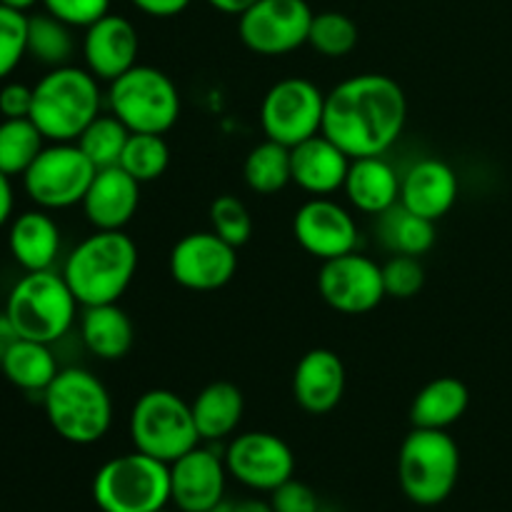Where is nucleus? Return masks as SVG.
<instances>
[{
	"instance_id": "f257e3e1",
	"label": "nucleus",
	"mask_w": 512,
	"mask_h": 512,
	"mask_svg": "<svg viewBox=\"0 0 512 512\" xmlns=\"http://www.w3.org/2000/svg\"><path fill=\"white\" fill-rule=\"evenodd\" d=\"M408 123V98L398 80L383 73L345 78L325 93L323 135L350 158L385 155Z\"/></svg>"
},
{
	"instance_id": "f03ea898",
	"label": "nucleus",
	"mask_w": 512,
	"mask_h": 512,
	"mask_svg": "<svg viewBox=\"0 0 512 512\" xmlns=\"http://www.w3.org/2000/svg\"><path fill=\"white\" fill-rule=\"evenodd\" d=\"M60 273L80 308L118 303L138 273V245L125 230H95L65 255Z\"/></svg>"
},
{
	"instance_id": "7ed1b4c3",
	"label": "nucleus",
	"mask_w": 512,
	"mask_h": 512,
	"mask_svg": "<svg viewBox=\"0 0 512 512\" xmlns=\"http://www.w3.org/2000/svg\"><path fill=\"white\" fill-rule=\"evenodd\" d=\"M103 110L100 80L85 65L45 70L33 85L30 120L48 143H75Z\"/></svg>"
},
{
	"instance_id": "20e7f679",
	"label": "nucleus",
	"mask_w": 512,
	"mask_h": 512,
	"mask_svg": "<svg viewBox=\"0 0 512 512\" xmlns=\"http://www.w3.org/2000/svg\"><path fill=\"white\" fill-rule=\"evenodd\" d=\"M43 408L55 435L73 445L100 443L113 425V398L85 368H60L43 393Z\"/></svg>"
},
{
	"instance_id": "39448f33",
	"label": "nucleus",
	"mask_w": 512,
	"mask_h": 512,
	"mask_svg": "<svg viewBox=\"0 0 512 512\" xmlns=\"http://www.w3.org/2000/svg\"><path fill=\"white\" fill-rule=\"evenodd\" d=\"M80 303L58 270L25 273L10 288L5 313L20 338L55 345L73 330Z\"/></svg>"
},
{
	"instance_id": "423d86ee",
	"label": "nucleus",
	"mask_w": 512,
	"mask_h": 512,
	"mask_svg": "<svg viewBox=\"0 0 512 512\" xmlns=\"http://www.w3.org/2000/svg\"><path fill=\"white\" fill-rule=\"evenodd\" d=\"M460 478V448L448 430L413 428L398 453V483L423 508L445 503Z\"/></svg>"
},
{
	"instance_id": "0eeeda50",
	"label": "nucleus",
	"mask_w": 512,
	"mask_h": 512,
	"mask_svg": "<svg viewBox=\"0 0 512 512\" xmlns=\"http://www.w3.org/2000/svg\"><path fill=\"white\" fill-rule=\"evenodd\" d=\"M128 433L135 450L168 465L203 443L188 400L165 388H153L135 400Z\"/></svg>"
},
{
	"instance_id": "6e6552de",
	"label": "nucleus",
	"mask_w": 512,
	"mask_h": 512,
	"mask_svg": "<svg viewBox=\"0 0 512 512\" xmlns=\"http://www.w3.org/2000/svg\"><path fill=\"white\" fill-rule=\"evenodd\" d=\"M108 110L130 133L165 135L180 118V90L165 70L135 65L108 83Z\"/></svg>"
},
{
	"instance_id": "1a4fd4ad",
	"label": "nucleus",
	"mask_w": 512,
	"mask_h": 512,
	"mask_svg": "<svg viewBox=\"0 0 512 512\" xmlns=\"http://www.w3.org/2000/svg\"><path fill=\"white\" fill-rule=\"evenodd\" d=\"M93 500L103 512H155L170 503V465L133 450L100 465Z\"/></svg>"
},
{
	"instance_id": "9d476101",
	"label": "nucleus",
	"mask_w": 512,
	"mask_h": 512,
	"mask_svg": "<svg viewBox=\"0 0 512 512\" xmlns=\"http://www.w3.org/2000/svg\"><path fill=\"white\" fill-rule=\"evenodd\" d=\"M95 173L98 168L78 143H45L20 180L30 203L53 213L83 203Z\"/></svg>"
},
{
	"instance_id": "9b49d317",
	"label": "nucleus",
	"mask_w": 512,
	"mask_h": 512,
	"mask_svg": "<svg viewBox=\"0 0 512 512\" xmlns=\"http://www.w3.org/2000/svg\"><path fill=\"white\" fill-rule=\"evenodd\" d=\"M325 93L308 78H283L270 85L260 103V128L265 138L295 148L323 133Z\"/></svg>"
},
{
	"instance_id": "f8f14e48",
	"label": "nucleus",
	"mask_w": 512,
	"mask_h": 512,
	"mask_svg": "<svg viewBox=\"0 0 512 512\" xmlns=\"http://www.w3.org/2000/svg\"><path fill=\"white\" fill-rule=\"evenodd\" d=\"M313 15L308 0H258L238 15V35L250 53L280 58L308 45Z\"/></svg>"
},
{
	"instance_id": "ddd939ff",
	"label": "nucleus",
	"mask_w": 512,
	"mask_h": 512,
	"mask_svg": "<svg viewBox=\"0 0 512 512\" xmlns=\"http://www.w3.org/2000/svg\"><path fill=\"white\" fill-rule=\"evenodd\" d=\"M225 468L233 480L255 493H273L295 473V455L283 438L265 430L233 435L225 445Z\"/></svg>"
},
{
	"instance_id": "4468645a",
	"label": "nucleus",
	"mask_w": 512,
	"mask_h": 512,
	"mask_svg": "<svg viewBox=\"0 0 512 512\" xmlns=\"http://www.w3.org/2000/svg\"><path fill=\"white\" fill-rule=\"evenodd\" d=\"M168 270L180 288L213 293L225 288L238 273V248L225 243L213 230L188 233L170 250Z\"/></svg>"
},
{
	"instance_id": "2eb2a0df",
	"label": "nucleus",
	"mask_w": 512,
	"mask_h": 512,
	"mask_svg": "<svg viewBox=\"0 0 512 512\" xmlns=\"http://www.w3.org/2000/svg\"><path fill=\"white\" fill-rule=\"evenodd\" d=\"M318 293L343 315H365L378 308L388 295L383 285V265L358 250L325 260L318 273Z\"/></svg>"
},
{
	"instance_id": "dca6fc26",
	"label": "nucleus",
	"mask_w": 512,
	"mask_h": 512,
	"mask_svg": "<svg viewBox=\"0 0 512 512\" xmlns=\"http://www.w3.org/2000/svg\"><path fill=\"white\" fill-rule=\"evenodd\" d=\"M293 235L315 260L340 258L358 250L360 230L353 213L330 198H310L293 215Z\"/></svg>"
},
{
	"instance_id": "f3484780",
	"label": "nucleus",
	"mask_w": 512,
	"mask_h": 512,
	"mask_svg": "<svg viewBox=\"0 0 512 512\" xmlns=\"http://www.w3.org/2000/svg\"><path fill=\"white\" fill-rule=\"evenodd\" d=\"M228 478L223 455L198 445L170 463V503L178 512H213L225 500Z\"/></svg>"
},
{
	"instance_id": "a211bd4d",
	"label": "nucleus",
	"mask_w": 512,
	"mask_h": 512,
	"mask_svg": "<svg viewBox=\"0 0 512 512\" xmlns=\"http://www.w3.org/2000/svg\"><path fill=\"white\" fill-rule=\"evenodd\" d=\"M80 53H83L85 68L100 83H113L115 78L138 65L140 35L128 18L108 13L98 23L85 28Z\"/></svg>"
},
{
	"instance_id": "6ab92c4d",
	"label": "nucleus",
	"mask_w": 512,
	"mask_h": 512,
	"mask_svg": "<svg viewBox=\"0 0 512 512\" xmlns=\"http://www.w3.org/2000/svg\"><path fill=\"white\" fill-rule=\"evenodd\" d=\"M458 173L445 160L423 158L400 178V205L410 213L438 223L458 203Z\"/></svg>"
},
{
	"instance_id": "aec40b11",
	"label": "nucleus",
	"mask_w": 512,
	"mask_h": 512,
	"mask_svg": "<svg viewBox=\"0 0 512 512\" xmlns=\"http://www.w3.org/2000/svg\"><path fill=\"white\" fill-rule=\"evenodd\" d=\"M345 363L330 348H313L298 360L293 373V398L308 415H328L345 395Z\"/></svg>"
},
{
	"instance_id": "412c9836",
	"label": "nucleus",
	"mask_w": 512,
	"mask_h": 512,
	"mask_svg": "<svg viewBox=\"0 0 512 512\" xmlns=\"http://www.w3.org/2000/svg\"><path fill=\"white\" fill-rule=\"evenodd\" d=\"M138 205L140 183L120 165H113L95 173L80 208L95 230H125L138 213Z\"/></svg>"
},
{
	"instance_id": "4be33fe9",
	"label": "nucleus",
	"mask_w": 512,
	"mask_h": 512,
	"mask_svg": "<svg viewBox=\"0 0 512 512\" xmlns=\"http://www.w3.org/2000/svg\"><path fill=\"white\" fill-rule=\"evenodd\" d=\"M8 250L25 273L55 270L63 253V233L50 210L30 208L8 223Z\"/></svg>"
},
{
	"instance_id": "5701e85b",
	"label": "nucleus",
	"mask_w": 512,
	"mask_h": 512,
	"mask_svg": "<svg viewBox=\"0 0 512 512\" xmlns=\"http://www.w3.org/2000/svg\"><path fill=\"white\" fill-rule=\"evenodd\" d=\"M350 155L323 133L290 148L293 183L313 198H330L343 190L350 170Z\"/></svg>"
},
{
	"instance_id": "b1692460",
	"label": "nucleus",
	"mask_w": 512,
	"mask_h": 512,
	"mask_svg": "<svg viewBox=\"0 0 512 512\" xmlns=\"http://www.w3.org/2000/svg\"><path fill=\"white\" fill-rule=\"evenodd\" d=\"M400 178L403 175H398V170L383 155L355 158L350 160L343 193L358 213L380 218L400 203Z\"/></svg>"
},
{
	"instance_id": "393cba45",
	"label": "nucleus",
	"mask_w": 512,
	"mask_h": 512,
	"mask_svg": "<svg viewBox=\"0 0 512 512\" xmlns=\"http://www.w3.org/2000/svg\"><path fill=\"white\" fill-rule=\"evenodd\" d=\"M190 408H193V420L200 440L210 445L223 443V440L233 438L243 423V390L228 380H215L195 395Z\"/></svg>"
},
{
	"instance_id": "a878e982",
	"label": "nucleus",
	"mask_w": 512,
	"mask_h": 512,
	"mask_svg": "<svg viewBox=\"0 0 512 512\" xmlns=\"http://www.w3.org/2000/svg\"><path fill=\"white\" fill-rule=\"evenodd\" d=\"M78 328L85 350L98 360L125 358L135 343L133 320L118 303L83 308L78 318Z\"/></svg>"
},
{
	"instance_id": "bb28decb",
	"label": "nucleus",
	"mask_w": 512,
	"mask_h": 512,
	"mask_svg": "<svg viewBox=\"0 0 512 512\" xmlns=\"http://www.w3.org/2000/svg\"><path fill=\"white\" fill-rule=\"evenodd\" d=\"M470 405V390L463 380L453 375L430 380L418 390L410 405V423L413 428L448 430L458 423Z\"/></svg>"
},
{
	"instance_id": "cd10ccee",
	"label": "nucleus",
	"mask_w": 512,
	"mask_h": 512,
	"mask_svg": "<svg viewBox=\"0 0 512 512\" xmlns=\"http://www.w3.org/2000/svg\"><path fill=\"white\" fill-rule=\"evenodd\" d=\"M0 370H3L5 380L18 390H23V393L43 395L48 385L55 380V375L60 373V365L53 353V345L20 338L3 355Z\"/></svg>"
},
{
	"instance_id": "c85d7f7f",
	"label": "nucleus",
	"mask_w": 512,
	"mask_h": 512,
	"mask_svg": "<svg viewBox=\"0 0 512 512\" xmlns=\"http://www.w3.org/2000/svg\"><path fill=\"white\" fill-rule=\"evenodd\" d=\"M380 243L390 250L393 255H420L428 253L435 245V223L428 218H420V215L410 213L403 205H395L388 213L380 215L378 223Z\"/></svg>"
},
{
	"instance_id": "c756f323",
	"label": "nucleus",
	"mask_w": 512,
	"mask_h": 512,
	"mask_svg": "<svg viewBox=\"0 0 512 512\" xmlns=\"http://www.w3.org/2000/svg\"><path fill=\"white\" fill-rule=\"evenodd\" d=\"M243 180L253 193L275 195L293 183L290 148L265 138L255 145L243 163Z\"/></svg>"
},
{
	"instance_id": "7c9ffc66",
	"label": "nucleus",
	"mask_w": 512,
	"mask_h": 512,
	"mask_svg": "<svg viewBox=\"0 0 512 512\" xmlns=\"http://www.w3.org/2000/svg\"><path fill=\"white\" fill-rule=\"evenodd\" d=\"M73 30L50 13L28 15V58L48 70L70 65L75 55Z\"/></svg>"
},
{
	"instance_id": "2f4dec72",
	"label": "nucleus",
	"mask_w": 512,
	"mask_h": 512,
	"mask_svg": "<svg viewBox=\"0 0 512 512\" xmlns=\"http://www.w3.org/2000/svg\"><path fill=\"white\" fill-rule=\"evenodd\" d=\"M48 140L30 118L0 120V173L8 178H23Z\"/></svg>"
},
{
	"instance_id": "473e14b6",
	"label": "nucleus",
	"mask_w": 512,
	"mask_h": 512,
	"mask_svg": "<svg viewBox=\"0 0 512 512\" xmlns=\"http://www.w3.org/2000/svg\"><path fill=\"white\" fill-rule=\"evenodd\" d=\"M130 130L115 118L113 113H100L88 128L83 130L75 143L80 145L85 155H88L90 163L98 170L113 168V165H120V158H123V150L128 145Z\"/></svg>"
},
{
	"instance_id": "72a5a7b5",
	"label": "nucleus",
	"mask_w": 512,
	"mask_h": 512,
	"mask_svg": "<svg viewBox=\"0 0 512 512\" xmlns=\"http://www.w3.org/2000/svg\"><path fill=\"white\" fill-rule=\"evenodd\" d=\"M358 40L360 30L350 15L338 13V10H325V13L313 15L308 45L323 58H345V55L353 53Z\"/></svg>"
},
{
	"instance_id": "f704fd0d",
	"label": "nucleus",
	"mask_w": 512,
	"mask_h": 512,
	"mask_svg": "<svg viewBox=\"0 0 512 512\" xmlns=\"http://www.w3.org/2000/svg\"><path fill=\"white\" fill-rule=\"evenodd\" d=\"M170 165V148L163 135L130 133L120 158V168L133 175L140 185L163 178Z\"/></svg>"
},
{
	"instance_id": "c9c22d12",
	"label": "nucleus",
	"mask_w": 512,
	"mask_h": 512,
	"mask_svg": "<svg viewBox=\"0 0 512 512\" xmlns=\"http://www.w3.org/2000/svg\"><path fill=\"white\" fill-rule=\"evenodd\" d=\"M28 58V13L0 3V83Z\"/></svg>"
},
{
	"instance_id": "e433bc0d",
	"label": "nucleus",
	"mask_w": 512,
	"mask_h": 512,
	"mask_svg": "<svg viewBox=\"0 0 512 512\" xmlns=\"http://www.w3.org/2000/svg\"><path fill=\"white\" fill-rule=\"evenodd\" d=\"M210 230L233 248H243L253 238V215L235 195H218L210 203Z\"/></svg>"
},
{
	"instance_id": "4c0bfd02",
	"label": "nucleus",
	"mask_w": 512,
	"mask_h": 512,
	"mask_svg": "<svg viewBox=\"0 0 512 512\" xmlns=\"http://www.w3.org/2000/svg\"><path fill=\"white\" fill-rule=\"evenodd\" d=\"M383 285L388 298H415L425 285V268L420 263V258H413V255H393L383 265Z\"/></svg>"
},
{
	"instance_id": "58836bf2",
	"label": "nucleus",
	"mask_w": 512,
	"mask_h": 512,
	"mask_svg": "<svg viewBox=\"0 0 512 512\" xmlns=\"http://www.w3.org/2000/svg\"><path fill=\"white\" fill-rule=\"evenodd\" d=\"M40 5L70 28L83 30L110 13V0H43Z\"/></svg>"
},
{
	"instance_id": "ea45409f",
	"label": "nucleus",
	"mask_w": 512,
	"mask_h": 512,
	"mask_svg": "<svg viewBox=\"0 0 512 512\" xmlns=\"http://www.w3.org/2000/svg\"><path fill=\"white\" fill-rule=\"evenodd\" d=\"M270 508L273 512H318L320 503L310 485L290 478L270 493Z\"/></svg>"
},
{
	"instance_id": "a19ab883",
	"label": "nucleus",
	"mask_w": 512,
	"mask_h": 512,
	"mask_svg": "<svg viewBox=\"0 0 512 512\" xmlns=\"http://www.w3.org/2000/svg\"><path fill=\"white\" fill-rule=\"evenodd\" d=\"M33 108V85L20 80H5L0 83V115L3 118H30Z\"/></svg>"
},
{
	"instance_id": "79ce46f5",
	"label": "nucleus",
	"mask_w": 512,
	"mask_h": 512,
	"mask_svg": "<svg viewBox=\"0 0 512 512\" xmlns=\"http://www.w3.org/2000/svg\"><path fill=\"white\" fill-rule=\"evenodd\" d=\"M130 3L150 18H175L183 10H188L193 0H130Z\"/></svg>"
},
{
	"instance_id": "37998d69",
	"label": "nucleus",
	"mask_w": 512,
	"mask_h": 512,
	"mask_svg": "<svg viewBox=\"0 0 512 512\" xmlns=\"http://www.w3.org/2000/svg\"><path fill=\"white\" fill-rule=\"evenodd\" d=\"M15 215V188L13 178L0 173V230L8 228V223Z\"/></svg>"
},
{
	"instance_id": "c03bdc74",
	"label": "nucleus",
	"mask_w": 512,
	"mask_h": 512,
	"mask_svg": "<svg viewBox=\"0 0 512 512\" xmlns=\"http://www.w3.org/2000/svg\"><path fill=\"white\" fill-rule=\"evenodd\" d=\"M18 340H20V333L15 330L13 320H10L8 313L3 310V313H0V360H3V355L8 353Z\"/></svg>"
},
{
	"instance_id": "a18cd8bd",
	"label": "nucleus",
	"mask_w": 512,
	"mask_h": 512,
	"mask_svg": "<svg viewBox=\"0 0 512 512\" xmlns=\"http://www.w3.org/2000/svg\"><path fill=\"white\" fill-rule=\"evenodd\" d=\"M205 3H208L210 8L218 10V13L243 15L245 10H248L253 3H258V0H205Z\"/></svg>"
},
{
	"instance_id": "49530a36",
	"label": "nucleus",
	"mask_w": 512,
	"mask_h": 512,
	"mask_svg": "<svg viewBox=\"0 0 512 512\" xmlns=\"http://www.w3.org/2000/svg\"><path fill=\"white\" fill-rule=\"evenodd\" d=\"M0 3L8 5V8L20 10V13H28L30 8H35V5L43 3V0H0Z\"/></svg>"
},
{
	"instance_id": "de8ad7c7",
	"label": "nucleus",
	"mask_w": 512,
	"mask_h": 512,
	"mask_svg": "<svg viewBox=\"0 0 512 512\" xmlns=\"http://www.w3.org/2000/svg\"><path fill=\"white\" fill-rule=\"evenodd\" d=\"M155 512H173V510H168V508H163V510H155Z\"/></svg>"
}]
</instances>
